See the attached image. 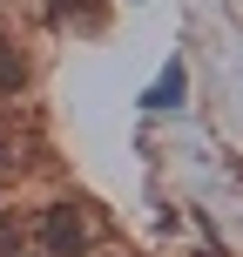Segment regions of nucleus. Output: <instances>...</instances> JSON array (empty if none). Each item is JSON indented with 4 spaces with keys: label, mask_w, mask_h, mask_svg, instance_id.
Listing matches in <instances>:
<instances>
[{
    "label": "nucleus",
    "mask_w": 243,
    "mask_h": 257,
    "mask_svg": "<svg viewBox=\"0 0 243 257\" xmlns=\"http://www.w3.org/2000/svg\"><path fill=\"white\" fill-rule=\"evenodd\" d=\"M41 244H48V257H88V250H95V217H88V203H75V196L48 203V217H41Z\"/></svg>",
    "instance_id": "obj_1"
},
{
    "label": "nucleus",
    "mask_w": 243,
    "mask_h": 257,
    "mask_svg": "<svg viewBox=\"0 0 243 257\" xmlns=\"http://www.w3.org/2000/svg\"><path fill=\"white\" fill-rule=\"evenodd\" d=\"M169 102H182V61H169V68H162V81L149 88V108H169Z\"/></svg>",
    "instance_id": "obj_2"
},
{
    "label": "nucleus",
    "mask_w": 243,
    "mask_h": 257,
    "mask_svg": "<svg viewBox=\"0 0 243 257\" xmlns=\"http://www.w3.org/2000/svg\"><path fill=\"white\" fill-rule=\"evenodd\" d=\"M21 81H27V61L0 41V95H21Z\"/></svg>",
    "instance_id": "obj_3"
},
{
    "label": "nucleus",
    "mask_w": 243,
    "mask_h": 257,
    "mask_svg": "<svg viewBox=\"0 0 243 257\" xmlns=\"http://www.w3.org/2000/svg\"><path fill=\"white\" fill-rule=\"evenodd\" d=\"M7 163H14V156H7V142H0V169H7Z\"/></svg>",
    "instance_id": "obj_4"
},
{
    "label": "nucleus",
    "mask_w": 243,
    "mask_h": 257,
    "mask_svg": "<svg viewBox=\"0 0 243 257\" xmlns=\"http://www.w3.org/2000/svg\"><path fill=\"white\" fill-rule=\"evenodd\" d=\"M14 257H21V250H14Z\"/></svg>",
    "instance_id": "obj_5"
}]
</instances>
